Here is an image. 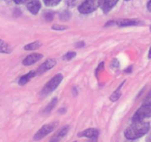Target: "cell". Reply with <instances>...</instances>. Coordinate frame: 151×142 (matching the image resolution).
I'll return each mask as SVG.
<instances>
[{"instance_id": "obj_22", "label": "cell", "mask_w": 151, "mask_h": 142, "mask_svg": "<svg viewBox=\"0 0 151 142\" xmlns=\"http://www.w3.org/2000/svg\"><path fill=\"white\" fill-rule=\"evenodd\" d=\"M53 30H66L67 28V27L66 26H62V25H54L52 27Z\"/></svg>"}, {"instance_id": "obj_24", "label": "cell", "mask_w": 151, "mask_h": 142, "mask_svg": "<svg viewBox=\"0 0 151 142\" xmlns=\"http://www.w3.org/2000/svg\"><path fill=\"white\" fill-rule=\"evenodd\" d=\"M29 1V0H13V1H14V2L17 4H23V3L27 2V1Z\"/></svg>"}, {"instance_id": "obj_17", "label": "cell", "mask_w": 151, "mask_h": 142, "mask_svg": "<svg viewBox=\"0 0 151 142\" xmlns=\"http://www.w3.org/2000/svg\"><path fill=\"white\" fill-rule=\"evenodd\" d=\"M44 4L48 7H54L58 5L61 1V0H43Z\"/></svg>"}, {"instance_id": "obj_16", "label": "cell", "mask_w": 151, "mask_h": 142, "mask_svg": "<svg viewBox=\"0 0 151 142\" xmlns=\"http://www.w3.org/2000/svg\"><path fill=\"white\" fill-rule=\"evenodd\" d=\"M57 101H58L57 98H55V99H52V101L50 102V104H49L46 106L45 109H44V113H50V112H51L52 109L53 108H54V106H55V104H57Z\"/></svg>"}, {"instance_id": "obj_19", "label": "cell", "mask_w": 151, "mask_h": 142, "mask_svg": "<svg viewBox=\"0 0 151 142\" xmlns=\"http://www.w3.org/2000/svg\"><path fill=\"white\" fill-rule=\"evenodd\" d=\"M75 56H76V53L75 52H69V53H66L63 56V59L66 61H69L73 59L74 57H75Z\"/></svg>"}, {"instance_id": "obj_20", "label": "cell", "mask_w": 151, "mask_h": 142, "mask_svg": "<svg viewBox=\"0 0 151 142\" xmlns=\"http://www.w3.org/2000/svg\"><path fill=\"white\" fill-rule=\"evenodd\" d=\"M53 17H54V13H52V12L51 11L47 12V13H45V15H44V18H45V19L47 21L52 20Z\"/></svg>"}, {"instance_id": "obj_8", "label": "cell", "mask_w": 151, "mask_h": 142, "mask_svg": "<svg viewBox=\"0 0 151 142\" xmlns=\"http://www.w3.org/2000/svg\"><path fill=\"white\" fill-rule=\"evenodd\" d=\"M43 58V55L40 54V53H32V54L29 55V56H27L24 59L22 62L24 66H29V65H32L33 64L36 63L37 62H38L39 60H41Z\"/></svg>"}, {"instance_id": "obj_15", "label": "cell", "mask_w": 151, "mask_h": 142, "mask_svg": "<svg viewBox=\"0 0 151 142\" xmlns=\"http://www.w3.org/2000/svg\"><path fill=\"white\" fill-rule=\"evenodd\" d=\"M123 84H124V82H122V84H121V85L119 86V87H118V88L116 89V90H115L113 93H112V95L111 96V97H110L111 101H116L119 99V97H120V96H121L120 88H121V87L123 85Z\"/></svg>"}, {"instance_id": "obj_31", "label": "cell", "mask_w": 151, "mask_h": 142, "mask_svg": "<svg viewBox=\"0 0 151 142\" xmlns=\"http://www.w3.org/2000/svg\"><path fill=\"white\" fill-rule=\"evenodd\" d=\"M74 142H76V141H74Z\"/></svg>"}, {"instance_id": "obj_28", "label": "cell", "mask_w": 151, "mask_h": 142, "mask_svg": "<svg viewBox=\"0 0 151 142\" xmlns=\"http://www.w3.org/2000/svg\"><path fill=\"white\" fill-rule=\"evenodd\" d=\"M148 58H149V59H151V47H150V50H149V53H148Z\"/></svg>"}, {"instance_id": "obj_25", "label": "cell", "mask_w": 151, "mask_h": 142, "mask_svg": "<svg viewBox=\"0 0 151 142\" xmlns=\"http://www.w3.org/2000/svg\"><path fill=\"white\" fill-rule=\"evenodd\" d=\"M76 46L78 47H79V48H80V47H83V46H84V42H83V41H79V42H78V44H76Z\"/></svg>"}, {"instance_id": "obj_9", "label": "cell", "mask_w": 151, "mask_h": 142, "mask_svg": "<svg viewBox=\"0 0 151 142\" xmlns=\"http://www.w3.org/2000/svg\"><path fill=\"white\" fill-rule=\"evenodd\" d=\"M41 7V2L38 0H32V1H29V3H27V8L31 13L34 15L38 13Z\"/></svg>"}, {"instance_id": "obj_11", "label": "cell", "mask_w": 151, "mask_h": 142, "mask_svg": "<svg viewBox=\"0 0 151 142\" xmlns=\"http://www.w3.org/2000/svg\"><path fill=\"white\" fill-rule=\"evenodd\" d=\"M37 72L35 70H31L30 72H29L28 73L25 74V75H22L19 80V84L21 86L25 85L28 81H30L33 77H35V75H36Z\"/></svg>"}, {"instance_id": "obj_6", "label": "cell", "mask_w": 151, "mask_h": 142, "mask_svg": "<svg viewBox=\"0 0 151 142\" xmlns=\"http://www.w3.org/2000/svg\"><path fill=\"white\" fill-rule=\"evenodd\" d=\"M119 0H98V4L104 13H108Z\"/></svg>"}, {"instance_id": "obj_13", "label": "cell", "mask_w": 151, "mask_h": 142, "mask_svg": "<svg viewBox=\"0 0 151 142\" xmlns=\"http://www.w3.org/2000/svg\"><path fill=\"white\" fill-rule=\"evenodd\" d=\"M12 52V48L8 43L6 42L4 40L0 39V53L10 54Z\"/></svg>"}, {"instance_id": "obj_23", "label": "cell", "mask_w": 151, "mask_h": 142, "mask_svg": "<svg viewBox=\"0 0 151 142\" xmlns=\"http://www.w3.org/2000/svg\"><path fill=\"white\" fill-rule=\"evenodd\" d=\"M65 1H66V4L68 6H69V7H73L76 4L77 0H65Z\"/></svg>"}, {"instance_id": "obj_4", "label": "cell", "mask_w": 151, "mask_h": 142, "mask_svg": "<svg viewBox=\"0 0 151 142\" xmlns=\"http://www.w3.org/2000/svg\"><path fill=\"white\" fill-rule=\"evenodd\" d=\"M99 6L97 0H84L83 2L78 7V10L83 14H88L97 10Z\"/></svg>"}, {"instance_id": "obj_14", "label": "cell", "mask_w": 151, "mask_h": 142, "mask_svg": "<svg viewBox=\"0 0 151 142\" xmlns=\"http://www.w3.org/2000/svg\"><path fill=\"white\" fill-rule=\"evenodd\" d=\"M41 46V43L39 41H34V42L30 43V44H28L27 45L24 46V50H35L39 48Z\"/></svg>"}, {"instance_id": "obj_29", "label": "cell", "mask_w": 151, "mask_h": 142, "mask_svg": "<svg viewBox=\"0 0 151 142\" xmlns=\"http://www.w3.org/2000/svg\"><path fill=\"white\" fill-rule=\"evenodd\" d=\"M150 31H151V26L150 27Z\"/></svg>"}, {"instance_id": "obj_1", "label": "cell", "mask_w": 151, "mask_h": 142, "mask_svg": "<svg viewBox=\"0 0 151 142\" xmlns=\"http://www.w3.org/2000/svg\"><path fill=\"white\" fill-rule=\"evenodd\" d=\"M150 130V124L148 122L140 121L133 122L125 132V136L130 140L139 138L142 137Z\"/></svg>"}, {"instance_id": "obj_30", "label": "cell", "mask_w": 151, "mask_h": 142, "mask_svg": "<svg viewBox=\"0 0 151 142\" xmlns=\"http://www.w3.org/2000/svg\"><path fill=\"white\" fill-rule=\"evenodd\" d=\"M125 1H130V0H125Z\"/></svg>"}, {"instance_id": "obj_2", "label": "cell", "mask_w": 151, "mask_h": 142, "mask_svg": "<svg viewBox=\"0 0 151 142\" xmlns=\"http://www.w3.org/2000/svg\"><path fill=\"white\" fill-rule=\"evenodd\" d=\"M151 117V103L147 102V103L144 104L141 107L137 109V112L134 115L132 118L133 122L135 121H143L145 118H149Z\"/></svg>"}, {"instance_id": "obj_26", "label": "cell", "mask_w": 151, "mask_h": 142, "mask_svg": "<svg viewBox=\"0 0 151 142\" xmlns=\"http://www.w3.org/2000/svg\"><path fill=\"white\" fill-rule=\"evenodd\" d=\"M147 9H148L149 11H150V13H151V0H150V1H148V3H147Z\"/></svg>"}, {"instance_id": "obj_21", "label": "cell", "mask_w": 151, "mask_h": 142, "mask_svg": "<svg viewBox=\"0 0 151 142\" xmlns=\"http://www.w3.org/2000/svg\"><path fill=\"white\" fill-rule=\"evenodd\" d=\"M61 138H62L61 136L60 135V134H59V133H58L57 134L53 136L51 140H50V142H59Z\"/></svg>"}, {"instance_id": "obj_10", "label": "cell", "mask_w": 151, "mask_h": 142, "mask_svg": "<svg viewBox=\"0 0 151 142\" xmlns=\"http://www.w3.org/2000/svg\"><path fill=\"white\" fill-rule=\"evenodd\" d=\"M98 135L99 132L97 129L89 128L80 133L78 134V137H86L91 139L93 138H97L98 137Z\"/></svg>"}, {"instance_id": "obj_12", "label": "cell", "mask_w": 151, "mask_h": 142, "mask_svg": "<svg viewBox=\"0 0 151 142\" xmlns=\"http://www.w3.org/2000/svg\"><path fill=\"white\" fill-rule=\"evenodd\" d=\"M116 25L120 27H127V26H134V25H139V22L137 19H119L116 21Z\"/></svg>"}, {"instance_id": "obj_27", "label": "cell", "mask_w": 151, "mask_h": 142, "mask_svg": "<svg viewBox=\"0 0 151 142\" xmlns=\"http://www.w3.org/2000/svg\"><path fill=\"white\" fill-rule=\"evenodd\" d=\"M88 142H97V138H93Z\"/></svg>"}, {"instance_id": "obj_7", "label": "cell", "mask_w": 151, "mask_h": 142, "mask_svg": "<svg viewBox=\"0 0 151 142\" xmlns=\"http://www.w3.org/2000/svg\"><path fill=\"white\" fill-rule=\"evenodd\" d=\"M56 64V61L54 59H50L48 60L45 61L38 68V70L36 71L38 74H42L45 72L46 71L52 69L54 67Z\"/></svg>"}, {"instance_id": "obj_18", "label": "cell", "mask_w": 151, "mask_h": 142, "mask_svg": "<svg viewBox=\"0 0 151 142\" xmlns=\"http://www.w3.org/2000/svg\"><path fill=\"white\" fill-rule=\"evenodd\" d=\"M71 15L70 13H69V11H67V10H63V11H62L61 13H60V20L62 21H67L69 20V18H70Z\"/></svg>"}, {"instance_id": "obj_5", "label": "cell", "mask_w": 151, "mask_h": 142, "mask_svg": "<svg viewBox=\"0 0 151 142\" xmlns=\"http://www.w3.org/2000/svg\"><path fill=\"white\" fill-rule=\"evenodd\" d=\"M58 123H52V124H45V125L43 126L34 135V140L35 141H39L41 139L44 138L46 135H47L48 134H50V133L53 131L55 130V128L57 126Z\"/></svg>"}, {"instance_id": "obj_3", "label": "cell", "mask_w": 151, "mask_h": 142, "mask_svg": "<svg viewBox=\"0 0 151 142\" xmlns=\"http://www.w3.org/2000/svg\"><path fill=\"white\" fill-rule=\"evenodd\" d=\"M63 75L62 74L59 73L57 75H55L52 78L50 81H49L47 83L44 87L43 88L42 91H41V95L42 96H47L48 94H50V93H52V91H54L58 87L59 84H60V82L63 80Z\"/></svg>"}]
</instances>
